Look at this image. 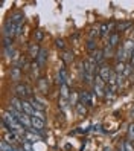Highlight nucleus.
<instances>
[{
  "mask_svg": "<svg viewBox=\"0 0 134 151\" xmlns=\"http://www.w3.org/2000/svg\"><path fill=\"white\" fill-rule=\"evenodd\" d=\"M3 34H5V37H9V38H12L14 35H17V34H19V26H17V24H14L11 20H8V22L5 23Z\"/></svg>",
  "mask_w": 134,
  "mask_h": 151,
  "instance_id": "1",
  "label": "nucleus"
},
{
  "mask_svg": "<svg viewBox=\"0 0 134 151\" xmlns=\"http://www.w3.org/2000/svg\"><path fill=\"white\" fill-rule=\"evenodd\" d=\"M82 67H84V72L85 73H90V75H95L96 73V64L93 63L92 60H84L82 61Z\"/></svg>",
  "mask_w": 134,
  "mask_h": 151,
  "instance_id": "2",
  "label": "nucleus"
},
{
  "mask_svg": "<svg viewBox=\"0 0 134 151\" xmlns=\"http://www.w3.org/2000/svg\"><path fill=\"white\" fill-rule=\"evenodd\" d=\"M78 98H79V104H90V105H93V96L88 92H85V90L79 92Z\"/></svg>",
  "mask_w": 134,
  "mask_h": 151,
  "instance_id": "3",
  "label": "nucleus"
},
{
  "mask_svg": "<svg viewBox=\"0 0 134 151\" xmlns=\"http://www.w3.org/2000/svg\"><path fill=\"white\" fill-rule=\"evenodd\" d=\"M111 73H113V70L108 67V66H101L99 67V76L104 79L105 83H108V79H110V76H111Z\"/></svg>",
  "mask_w": 134,
  "mask_h": 151,
  "instance_id": "4",
  "label": "nucleus"
},
{
  "mask_svg": "<svg viewBox=\"0 0 134 151\" xmlns=\"http://www.w3.org/2000/svg\"><path fill=\"white\" fill-rule=\"evenodd\" d=\"M41 137L38 136V134H35L34 131H31V130H28L24 133V136H23V142H29V144H35V142H38Z\"/></svg>",
  "mask_w": 134,
  "mask_h": 151,
  "instance_id": "5",
  "label": "nucleus"
},
{
  "mask_svg": "<svg viewBox=\"0 0 134 151\" xmlns=\"http://www.w3.org/2000/svg\"><path fill=\"white\" fill-rule=\"evenodd\" d=\"M11 79L14 83H19L20 79H21V69L19 66H14L11 69Z\"/></svg>",
  "mask_w": 134,
  "mask_h": 151,
  "instance_id": "6",
  "label": "nucleus"
},
{
  "mask_svg": "<svg viewBox=\"0 0 134 151\" xmlns=\"http://www.w3.org/2000/svg\"><path fill=\"white\" fill-rule=\"evenodd\" d=\"M14 24H17V26H23V20H24V15H23V12H14L12 15H11V19H9Z\"/></svg>",
  "mask_w": 134,
  "mask_h": 151,
  "instance_id": "7",
  "label": "nucleus"
},
{
  "mask_svg": "<svg viewBox=\"0 0 134 151\" xmlns=\"http://www.w3.org/2000/svg\"><path fill=\"white\" fill-rule=\"evenodd\" d=\"M104 52L102 50H95L93 52V55H92V61L95 64H102V61H104Z\"/></svg>",
  "mask_w": 134,
  "mask_h": 151,
  "instance_id": "8",
  "label": "nucleus"
},
{
  "mask_svg": "<svg viewBox=\"0 0 134 151\" xmlns=\"http://www.w3.org/2000/svg\"><path fill=\"white\" fill-rule=\"evenodd\" d=\"M19 139H20V137L17 136L14 131H8L6 134H5V139H3V140H6L8 144H11V145H12V144H15V142L19 140Z\"/></svg>",
  "mask_w": 134,
  "mask_h": 151,
  "instance_id": "9",
  "label": "nucleus"
},
{
  "mask_svg": "<svg viewBox=\"0 0 134 151\" xmlns=\"http://www.w3.org/2000/svg\"><path fill=\"white\" fill-rule=\"evenodd\" d=\"M46 61H47V50H46V49H41L40 55H38V58H37V63H38L40 67H43L44 64H46Z\"/></svg>",
  "mask_w": 134,
  "mask_h": 151,
  "instance_id": "10",
  "label": "nucleus"
},
{
  "mask_svg": "<svg viewBox=\"0 0 134 151\" xmlns=\"http://www.w3.org/2000/svg\"><path fill=\"white\" fill-rule=\"evenodd\" d=\"M34 107H32V104L29 102V101H24L23 99V113H26V114H29V116L32 118L34 116Z\"/></svg>",
  "mask_w": 134,
  "mask_h": 151,
  "instance_id": "11",
  "label": "nucleus"
},
{
  "mask_svg": "<svg viewBox=\"0 0 134 151\" xmlns=\"http://www.w3.org/2000/svg\"><path fill=\"white\" fill-rule=\"evenodd\" d=\"M11 107H14L15 110H19L23 113V99H19V98H12L11 99Z\"/></svg>",
  "mask_w": 134,
  "mask_h": 151,
  "instance_id": "12",
  "label": "nucleus"
},
{
  "mask_svg": "<svg viewBox=\"0 0 134 151\" xmlns=\"http://www.w3.org/2000/svg\"><path fill=\"white\" fill-rule=\"evenodd\" d=\"M40 52H41V49L38 47V44H37V43H35V44H32V46L29 47V55H31L32 58H35V60L38 58Z\"/></svg>",
  "mask_w": 134,
  "mask_h": 151,
  "instance_id": "13",
  "label": "nucleus"
},
{
  "mask_svg": "<svg viewBox=\"0 0 134 151\" xmlns=\"http://www.w3.org/2000/svg\"><path fill=\"white\" fill-rule=\"evenodd\" d=\"M31 121H32V128L43 131V128H44V121H41V119H38V118H32Z\"/></svg>",
  "mask_w": 134,
  "mask_h": 151,
  "instance_id": "14",
  "label": "nucleus"
},
{
  "mask_svg": "<svg viewBox=\"0 0 134 151\" xmlns=\"http://www.w3.org/2000/svg\"><path fill=\"white\" fill-rule=\"evenodd\" d=\"M29 102L32 104L34 110H41V111H44V105H43V102H40V101L37 99V98H31Z\"/></svg>",
  "mask_w": 134,
  "mask_h": 151,
  "instance_id": "15",
  "label": "nucleus"
},
{
  "mask_svg": "<svg viewBox=\"0 0 134 151\" xmlns=\"http://www.w3.org/2000/svg\"><path fill=\"white\" fill-rule=\"evenodd\" d=\"M66 79H67L66 67H61V69H59V72H58V83L62 86V84H66Z\"/></svg>",
  "mask_w": 134,
  "mask_h": 151,
  "instance_id": "16",
  "label": "nucleus"
},
{
  "mask_svg": "<svg viewBox=\"0 0 134 151\" xmlns=\"http://www.w3.org/2000/svg\"><path fill=\"white\" fill-rule=\"evenodd\" d=\"M14 90H15V93L19 95V96H24V95H28V87L26 86H23V84H17L15 87H14Z\"/></svg>",
  "mask_w": 134,
  "mask_h": 151,
  "instance_id": "17",
  "label": "nucleus"
},
{
  "mask_svg": "<svg viewBox=\"0 0 134 151\" xmlns=\"http://www.w3.org/2000/svg\"><path fill=\"white\" fill-rule=\"evenodd\" d=\"M110 46L111 47H114V46H118V44H119V34L118 32H113L111 35H110Z\"/></svg>",
  "mask_w": 134,
  "mask_h": 151,
  "instance_id": "18",
  "label": "nucleus"
},
{
  "mask_svg": "<svg viewBox=\"0 0 134 151\" xmlns=\"http://www.w3.org/2000/svg\"><path fill=\"white\" fill-rule=\"evenodd\" d=\"M131 26H133V23H131V22H123V23H119V24H118V31L125 32L127 29H130Z\"/></svg>",
  "mask_w": 134,
  "mask_h": 151,
  "instance_id": "19",
  "label": "nucleus"
},
{
  "mask_svg": "<svg viewBox=\"0 0 134 151\" xmlns=\"http://www.w3.org/2000/svg\"><path fill=\"white\" fill-rule=\"evenodd\" d=\"M61 98H62V99H69V98H70V95H69V86L67 84L61 86Z\"/></svg>",
  "mask_w": 134,
  "mask_h": 151,
  "instance_id": "20",
  "label": "nucleus"
},
{
  "mask_svg": "<svg viewBox=\"0 0 134 151\" xmlns=\"http://www.w3.org/2000/svg\"><path fill=\"white\" fill-rule=\"evenodd\" d=\"M120 151H134L133 144H131L130 140H125L123 144H122V147H120Z\"/></svg>",
  "mask_w": 134,
  "mask_h": 151,
  "instance_id": "21",
  "label": "nucleus"
},
{
  "mask_svg": "<svg viewBox=\"0 0 134 151\" xmlns=\"http://www.w3.org/2000/svg\"><path fill=\"white\" fill-rule=\"evenodd\" d=\"M0 150H2V151H12L14 148H12L11 144H8L6 140H2V144H0Z\"/></svg>",
  "mask_w": 134,
  "mask_h": 151,
  "instance_id": "22",
  "label": "nucleus"
},
{
  "mask_svg": "<svg viewBox=\"0 0 134 151\" xmlns=\"http://www.w3.org/2000/svg\"><path fill=\"white\" fill-rule=\"evenodd\" d=\"M76 113L79 114V116H84V114L87 113L85 105H84V104H78V105H76Z\"/></svg>",
  "mask_w": 134,
  "mask_h": 151,
  "instance_id": "23",
  "label": "nucleus"
},
{
  "mask_svg": "<svg viewBox=\"0 0 134 151\" xmlns=\"http://www.w3.org/2000/svg\"><path fill=\"white\" fill-rule=\"evenodd\" d=\"M38 86H40V90H41L43 93L47 92V86H46V79H44V78H40V79H38Z\"/></svg>",
  "mask_w": 134,
  "mask_h": 151,
  "instance_id": "24",
  "label": "nucleus"
},
{
  "mask_svg": "<svg viewBox=\"0 0 134 151\" xmlns=\"http://www.w3.org/2000/svg\"><path fill=\"white\" fill-rule=\"evenodd\" d=\"M62 60H64V63H72V61H73V54H72V52H64Z\"/></svg>",
  "mask_w": 134,
  "mask_h": 151,
  "instance_id": "25",
  "label": "nucleus"
},
{
  "mask_svg": "<svg viewBox=\"0 0 134 151\" xmlns=\"http://www.w3.org/2000/svg\"><path fill=\"white\" fill-rule=\"evenodd\" d=\"M102 52H104V57H105V58H110V57H113V47H111V46H107Z\"/></svg>",
  "mask_w": 134,
  "mask_h": 151,
  "instance_id": "26",
  "label": "nucleus"
},
{
  "mask_svg": "<svg viewBox=\"0 0 134 151\" xmlns=\"http://www.w3.org/2000/svg\"><path fill=\"white\" fill-rule=\"evenodd\" d=\"M125 66H127V64L119 63V61H118V64H116V73H123L125 72Z\"/></svg>",
  "mask_w": 134,
  "mask_h": 151,
  "instance_id": "27",
  "label": "nucleus"
},
{
  "mask_svg": "<svg viewBox=\"0 0 134 151\" xmlns=\"http://www.w3.org/2000/svg\"><path fill=\"white\" fill-rule=\"evenodd\" d=\"M93 88H95V93H96V96H104L105 88H102V87H99V86H95V84H93Z\"/></svg>",
  "mask_w": 134,
  "mask_h": 151,
  "instance_id": "28",
  "label": "nucleus"
},
{
  "mask_svg": "<svg viewBox=\"0 0 134 151\" xmlns=\"http://www.w3.org/2000/svg\"><path fill=\"white\" fill-rule=\"evenodd\" d=\"M32 118H38V119H41V121L46 119V116H44V111H41V110H35Z\"/></svg>",
  "mask_w": 134,
  "mask_h": 151,
  "instance_id": "29",
  "label": "nucleus"
},
{
  "mask_svg": "<svg viewBox=\"0 0 134 151\" xmlns=\"http://www.w3.org/2000/svg\"><path fill=\"white\" fill-rule=\"evenodd\" d=\"M3 47H5V49H6V47H12V38L5 37V38H3Z\"/></svg>",
  "mask_w": 134,
  "mask_h": 151,
  "instance_id": "30",
  "label": "nucleus"
},
{
  "mask_svg": "<svg viewBox=\"0 0 134 151\" xmlns=\"http://www.w3.org/2000/svg\"><path fill=\"white\" fill-rule=\"evenodd\" d=\"M87 49L90 50V52H93V50L96 49V43H95V40H88V43H87Z\"/></svg>",
  "mask_w": 134,
  "mask_h": 151,
  "instance_id": "31",
  "label": "nucleus"
},
{
  "mask_svg": "<svg viewBox=\"0 0 134 151\" xmlns=\"http://www.w3.org/2000/svg\"><path fill=\"white\" fill-rule=\"evenodd\" d=\"M43 38H44V34H43V31H41V29L35 31V40H37V41H41Z\"/></svg>",
  "mask_w": 134,
  "mask_h": 151,
  "instance_id": "32",
  "label": "nucleus"
},
{
  "mask_svg": "<svg viewBox=\"0 0 134 151\" xmlns=\"http://www.w3.org/2000/svg\"><path fill=\"white\" fill-rule=\"evenodd\" d=\"M133 70H134L133 66H131V64H127V66H125V72H123V75H125V76H130Z\"/></svg>",
  "mask_w": 134,
  "mask_h": 151,
  "instance_id": "33",
  "label": "nucleus"
},
{
  "mask_svg": "<svg viewBox=\"0 0 134 151\" xmlns=\"http://www.w3.org/2000/svg\"><path fill=\"white\" fill-rule=\"evenodd\" d=\"M107 34H108V24L104 23V24L101 26V35H102V37H105Z\"/></svg>",
  "mask_w": 134,
  "mask_h": 151,
  "instance_id": "34",
  "label": "nucleus"
},
{
  "mask_svg": "<svg viewBox=\"0 0 134 151\" xmlns=\"http://www.w3.org/2000/svg\"><path fill=\"white\" fill-rule=\"evenodd\" d=\"M97 35H101V32L97 31V29H92V32H90V40H93L95 37H97Z\"/></svg>",
  "mask_w": 134,
  "mask_h": 151,
  "instance_id": "35",
  "label": "nucleus"
},
{
  "mask_svg": "<svg viewBox=\"0 0 134 151\" xmlns=\"http://www.w3.org/2000/svg\"><path fill=\"white\" fill-rule=\"evenodd\" d=\"M59 107H61L62 110H66V109H67V99H62V98H61V101H59Z\"/></svg>",
  "mask_w": 134,
  "mask_h": 151,
  "instance_id": "36",
  "label": "nucleus"
},
{
  "mask_svg": "<svg viewBox=\"0 0 134 151\" xmlns=\"http://www.w3.org/2000/svg\"><path fill=\"white\" fill-rule=\"evenodd\" d=\"M23 150L24 151H32V147H31L29 142H23Z\"/></svg>",
  "mask_w": 134,
  "mask_h": 151,
  "instance_id": "37",
  "label": "nucleus"
},
{
  "mask_svg": "<svg viewBox=\"0 0 134 151\" xmlns=\"http://www.w3.org/2000/svg\"><path fill=\"white\" fill-rule=\"evenodd\" d=\"M128 133H130V137H133V139H134V124H131V125H130Z\"/></svg>",
  "mask_w": 134,
  "mask_h": 151,
  "instance_id": "38",
  "label": "nucleus"
},
{
  "mask_svg": "<svg viewBox=\"0 0 134 151\" xmlns=\"http://www.w3.org/2000/svg\"><path fill=\"white\" fill-rule=\"evenodd\" d=\"M55 43H57V46H58L59 49H64V41H62V40H57Z\"/></svg>",
  "mask_w": 134,
  "mask_h": 151,
  "instance_id": "39",
  "label": "nucleus"
},
{
  "mask_svg": "<svg viewBox=\"0 0 134 151\" xmlns=\"http://www.w3.org/2000/svg\"><path fill=\"white\" fill-rule=\"evenodd\" d=\"M111 29H114V22L108 23V32H111Z\"/></svg>",
  "mask_w": 134,
  "mask_h": 151,
  "instance_id": "40",
  "label": "nucleus"
},
{
  "mask_svg": "<svg viewBox=\"0 0 134 151\" xmlns=\"http://www.w3.org/2000/svg\"><path fill=\"white\" fill-rule=\"evenodd\" d=\"M130 64H131L133 69H134V52H133V55H131V58H130Z\"/></svg>",
  "mask_w": 134,
  "mask_h": 151,
  "instance_id": "41",
  "label": "nucleus"
}]
</instances>
